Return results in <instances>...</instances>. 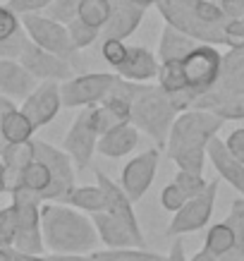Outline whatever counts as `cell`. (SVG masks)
<instances>
[{
    "mask_svg": "<svg viewBox=\"0 0 244 261\" xmlns=\"http://www.w3.org/2000/svg\"><path fill=\"white\" fill-rule=\"evenodd\" d=\"M158 161H160V149L153 146L149 151H142L139 156H134L132 161H127V166L122 168L120 175V187L127 192V197L134 204L149 192V187L156 180Z\"/></svg>",
    "mask_w": 244,
    "mask_h": 261,
    "instance_id": "cell-13",
    "label": "cell"
},
{
    "mask_svg": "<svg viewBox=\"0 0 244 261\" xmlns=\"http://www.w3.org/2000/svg\"><path fill=\"white\" fill-rule=\"evenodd\" d=\"M39 80L17 58H0V94L12 101H24L34 91Z\"/></svg>",
    "mask_w": 244,
    "mask_h": 261,
    "instance_id": "cell-18",
    "label": "cell"
},
{
    "mask_svg": "<svg viewBox=\"0 0 244 261\" xmlns=\"http://www.w3.org/2000/svg\"><path fill=\"white\" fill-rule=\"evenodd\" d=\"M158 84L163 87V91H177V89L187 87V82L182 77V60H168V63H160L158 67Z\"/></svg>",
    "mask_w": 244,
    "mask_h": 261,
    "instance_id": "cell-31",
    "label": "cell"
},
{
    "mask_svg": "<svg viewBox=\"0 0 244 261\" xmlns=\"http://www.w3.org/2000/svg\"><path fill=\"white\" fill-rule=\"evenodd\" d=\"M91 221L96 225V232H98V240L108 249H122V247H144V242L132 230L127 228L125 223L111 216L108 211H98V214H91Z\"/></svg>",
    "mask_w": 244,
    "mask_h": 261,
    "instance_id": "cell-21",
    "label": "cell"
},
{
    "mask_svg": "<svg viewBox=\"0 0 244 261\" xmlns=\"http://www.w3.org/2000/svg\"><path fill=\"white\" fill-rule=\"evenodd\" d=\"M187 261H215V256H211V254L206 252V249H201V252H197V254H192Z\"/></svg>",
    "mask_w": 244,
    "mask_h": 261,
    "instance_id": "cell-48",
    "label": "cell"
},
{
    "mask_svg": "<svg viewBox=\"0 0 244 261\" xmlns=\"http://www.w3.org/2000/svg\"><path fill=\"white\" fill-rule=\"evenodd\" d=\"M223 67V53L211 43H199L184 60H182V77L187 82V87L197 89L199 94H204L206 89H211L215 82L221 80Z\"/></svg>",
    "mask_w": 244,
    "mask_h": 261,
    "instance_id": "cell-10",
    "label": "cell"
},
{
    "mask_svg": "<svg viewBox=\"0 0 244 261\" xmlns=\"http://www.w3.org/2000/svg\"><path fill=\"white\" fill-rule=\"evenodd\" d=\"M67 32H70L72 46L77 48V50H87L89 46H94L96 41L101 39V29L87 24L84 19H79V17H74V19L67 24Z\"/></svg>",
    "mask_w": 244,
    "mask_h": 261,
    "instance_id": "cell-30",
    "label": "cell"
},
{
    "mask_svg": "<svg viewBox=\"0 0 244 261\" xmlns=\"http://www.w3.org/2000/svg\"><path fill=\"white\" fill-rule=\"evenodd\" d=\"M113 5H115V0H79L77 17L96 29H103L113 12Z\"/></svg>",
    "mask_w": 244,
    "mask_h": 261,
    "instance_id": "cell-27",
    "label": "cell"
},
{
    "mask_svg": "<svg viewBox=\"0 0 244 261\" xmlns=\"http://www.w3.org/2000/svg\"><path fill=\"white\" fill-rule=\"evenodd\" d=\"M215 199H218V180H211L199 197L187 199V204L173 216V221H170L166 232L170 238H180V235H189V232H197V230L206 228L213 216Z\"/></svg>",
    "mask_w": 244,
    "mask_h": 261,
    "instance_id": "cell-9",
    "label": "cell"
},
{
    "mask_svg": "<svg viewBox=\"0 0 244 261\" xmlns=\"http://www.w3.org/2000/svg\"><path fill=\"white\" fill-rule=\"evenodd\" d=\"M43 261H96L94 256H84V254H43Z\"/></svg>",
    "mask_w": 244,
    "mask_h": 261,
    "instance_id": "cell-46",
    "label": "cell"
},
{
    "mask_svg": "<svg viewBox=\"0 0 244 261\" xmlns=\"http://www.w3.org/2000/svg\"><path fill=\"white\" fill-rule=\"evenodd\" d=\"M34 144H36V159L43 161L50 170V187L43 194V201H65L67 194L77 187L74 185L77 180L74 161L70 159V153L65 149H56L53 144L41 142V139H34Z\"/></svg>",
    "mask_w": 244,
    "mask_h": 261,
    "instance_id": "cell-8",
    "label": "cell"
},
{
    "mask_svg": "<svg viewBox=\"0 0 244 261\" xmlns=\"http://www.w3.org/2000/svg\"><path fill=\"white\" fill-rule=\"evenodd\" d=\"M17 60L32 72L39 82H46V80L67 82L77 74V70L72 67V63L67 60V58L56 56V53H50V50H46V48L36 46L34 41H26V46H24V50L19 53Z\"/></svg>",
    "mask_w": 244,
    "mask_h": 261,
    "instance_id": "cell-12",
    "label": "cell"
},
{
    "mask_svg": "<svg viewBox=\"0 0 244 261\" xmlns=\"http://www.w3.org/2000/svg\"><path fill=\"white\" fill-rule=\"evenodd\" d=\"M132 3H137V5H142V8H151V5H156L158 0H132Z\"/></svg>",
    "mask_w": 244,
    "mask_h": 261,
    "instance_id": "cell-50",
    "label": "cell"
},
{
    "mask_svg": "<svg viewBox=\"0 0 244 261\" xmlns=\"http://www.w3.org/2000/svg\"><path fill=\"white\" fill-rule=\"evenodd\" d=\"M166 261H187V252H184V242L182 238H175L173 247H170V252H168Z\"/></svg>",
    "mask_w": 244,
    "mask_h": 261,
    "instance_id": "cell-45",
    "label": "cell"
},
{
    "mask_svg": "<svg viewBox=\"0 0 244 261\" xmlns=\"http://www.w3.org/2000/svg\"><path fill=\"white\" fill-rule=\"evenodd\" d=\"M197 46H199L197 39H192V36H187L184 32L175 29L173 24H166V27H163V34H160V41H158V60H160V63L184 60Z\"/></svg>",
    "mask_w": 244,
    "mask_h": 261,
    "instance_id": "cell-23",
    "label": "cell"
},
{
    "mask_svg": "<svg viewBox=\"0 0 244 261\" xmlns=\"http://www.w3.org/2000/svg\"><path fill=\"white\" fill-rule=\"evenodd\" d=\"M175 185L180 187L184 194H187V199H194V197H199L201 192L206 190V177L204 175H197V173H189V170H180L177 168V175H175Z\"/></svg>",
    "mask_w": 244,
    "mask_h": 261,
    "instance_id": "cell-33",
    "label": "cell"
},
{
    "mask_svg": "<svg viewBox=\"0 0 244 261\" xmlns=\"http://www.w3.org/2000/svg\"><path fill=\"white\" fill-rule=\"evenodd\" d=\"M244 70V46L242 48H228V53H223V67L221 74Z\"/></svg>",
    "mask_w": 244,
    "mask_h": 261,
    "instance_id": "cell-41",
    "label": "cell"
},
{
    "mask_svg": "<svg viewBox=\"0 0 244 261\" xmlns=\"http://www.w3.org/2000/svg\"><path fill=\"white\" fill-rule=\"evenodd\" d=\"M139 144V129L132 122H120L98 137L96 151L105 159H125Z\"/></svg>",
    "mask_w": 244,
    "mask_h": 261,
    "instance_id": "cell-20",
    "label": "cell"
},
{
    "mask_svg": "<svg viewBox=\"0 0 244 261\" xmlns=\"http://www.w3.org/2000/svg\"><path fill=\"white\" fill-rule=\"evenodd\" d=\"M63 108V96H60V82L46 80L39 82L34 91L22 101L19 111L32 120V125L39 129V127H46L48 122H53L58 118V113Z\"/></svg>",
    "mask_w": 244,
    "mask_h": 261,
    "instance_id": "cell-14",
    "label": "cell"
},
{
    "mask_svg": "<svg viewBox=\"0 0 244 261\" xmlns=\"http://www.w3.org/2000/svg\"><path fill=\"white\" fill-rule=\"evenodd\" d=\"M118 77L115 72H79L72 80L60 82L63 108H87L101 103L113 91Z\"/></svg>",
    "mask_w": 244,
    "mask_h": 261,
    "instance_id": "cell-7",
    "label": "cell"
},
{
    "mask_svg": "<svg viewBox=\"0 0 244 261\" xmlns=\"http://www.w3.org/2000/svg\"><path fill=\"white\" fill-rule=\"evenodd\" d=\"M96 185L103 190L105 211L111 216H115V218H120V221L125 223L127 228L144 242V232H142V228H139V218L134 214V201L127 197V192L120 187L118 182H113L105 173H101V170H96Z\"/></svg>",
    "mask_w": 244,
    "mask_h": 261,
    "instance_id": "cell-15",
    "label": "cell"
},
{
    "mask_svg": "<svg viewBox=\"0 0 244 261\" xmlns=\"http://www.w3.org/2000/svg\"><path fill=\"white\" fill-rule=\"evenodd\" d=\"M0 261H43V254H24L15 247L0 249Z\"/></svg>",
    "mask_w": 244,
    "mask_h": 261,
    "instance_id": "cell-43",
    "label": "cell"
},
{
    "mask_svg": "<svg viewBox=\"0 0 244 261\" xmlns=\"http://www.w3.org/2000/svg\"><path fill=\"white\" fill-rule=\"evenodd\" d=\"M177 111L170 103L168 94L163 91L160 84H142L137 87V94L132 98V122L139 132L149 135L156 142L158 149H163L168 144V135H170V127H173Z\"/></svg>",
    "mask_w": 244,
    "mask_h": 261,
    "instance_id": "cell-3",
    "label": "cell"
},
{
    "mask_svg": "<svg viewBox=\"0 0 244 261\" xmlns=\"http://www.w3.org/2000/svg\"><path fill=\"white\" fill-rule=\"evenodd\" d=\"M12 108H17V106H15V101H12L10 96L0 94V120L5 118V113H8V111H12Z\"/></svg>",
    "mask_w": 244,
    "mask_h": 261,
    "instance_id": "cell-47",
    "label": "cell"
},
{
    "mask_svg": "<svg viewBox=\"0 0 244 261\" xmlns=\"http://www.w3.org/2000/svg\"><path fill=\"white\" fill-rule=\"evenodd\" d=\"M98 137H101V132H98V127L94 122V111H91V106H87V108L79 111V115L74 118V122L67 129L63 142V149L70 153V159L74 161L77 170H87L91 166Z\"/></svg>",
    "mask_w": 244,
    "mask_h": 261,
    "instance_id": "cell-11",
    "label": "cell"
},
{
    "mask_svg": "<svg viewBox=\"0 0 244 261\" xmlns=\"http://www.w3.org/2000/svg\"><path fill=\"white\" fill-rule=\"evenodd\" d=\"M184 204H187V194H184L175 182H170V185L163 187V192H160V206L166 208L168 214H177Z\"/></svg>",
    "mask_w": 244,
    "mask_h": 261,
    "instance_id": "cell-37",
    "label": "cell"
},
{
    "mask_svg": "<svg viewBox=\"0 0 244 261\" xmlns=\"http://www.w3.org/2000/svg\"><path fill=\"white\" fill-rule=\"evenodd\" d=\"M53 0H8V8L15 10L17 15H34V12H46V8Z\"/></svg>",
    "mask_w": 244,
    "mask_h": 261,
    "instance_id": "cell-39",
    "label": "cell"
},
{
    "mask_svg": "<svg viewBox=\"0 0 244 261\" xmlns=\"http://www.w3.org/2000/svg\"><path fill=\"white\" fill-rule=\"evenodd\" d=\"M22 32V17L8 5H0V41H8Z\"/></svg>",
    "mask_w": 244,
    "mask_h": 261,
    "instance_id": "cell-35",
    "label": "cell"
},
{
    "mask_svg": "<svg viewBox=\"0 0 244 261\" xmlns=\"http://www.w3.org/2000/svg\"><path fill=\"white\" fill-rule=\"evenodd\" d=\"M10 194H12V208L17 216L15 249L24 254H46L43 230H41V206H43L41 194L24 185Z\"/></svg>",
    "mask_w": 244,
    "mask_h": 261,
    "instance_id": "cell-4",
    "label": "cell"
},
{
    "mask_svg": "<svg viewBox=\"0 0 244 261\" xmlns=\"http://www.w3.org/2000/svg\"><path fill=\"white\" fill-rule=\"evenodd\" d=\"M41 230L46 252L53 254H91L98 242L94 221L63 201H43Z\"/></svg>",
    "mask_w": 244,
    "mask_h": 261,
    "instance_id": "cell-2",
    "label": "cell"
},
{
    "mask_svg": "<svg viewBox=\"0 0 244 261\" xmlns=\"http://www.w3.org/2000/svg\"><path fill=\"white\" fill-rule=\"evenodd\" d=\"M158 67H160V60H158V56L151 53L149 48L129 46V56L115 70V74H120L122 80L129 82H151L158 77Z\"/></svg>",
    "mask_w": 244,
    "mask_h": 261,
    "instance_id": "cell-22",
    "label": "cell"
},
{
    "mask_svg": "<svg viewBox=\"0 0 244 261\" xmlns=\"http://www.w3.org/2000/svg\"><path fill=\"white\" fill-rule=\"evenodd\" d=\"M34 132H36V127L32 125V120L26 118L19 108L8 111L5 113V118L0 120V139H3L5 144L34 139Z\"/></svg>",
    "mask_w": 244,
    "mask_h": 261,
    "instance_id": "cell-24",
    "label": "cell"
},
{
    "mask_svg": "<svg viewBox=\"0 0 244 261\" xmlns=\"http://www.w3.org/2000/svg\"><path fill=\"white\" fill-rule=\"evenodd\" d=\"M36 159V144L34 139L26 142H12L3 146L0 161L5 166V182H8V192H15L17 187H22V173Z\"/></svg>",
    "mask_w": 244,
    "mask_h": 261,
    "instance_id": "cell-19",
    "label": "cell"
},
{
    "mask_svg": "<svg viewBox=\"0 0 244 261\" xmlns=\"http://www.w3.org/2000/svg\"><path fill=\"white\" fill-rule=\"evenodd\" d=\"M77 8H79V0H53L46 8V12L48 17H53L58 22L70 24L77 17Z\"/></svg>",
    "mask_w": 244,
    "mask_h": 261,
    "instance_id": "cell-36",
    "label": "cell"
},
{
    "mask_svg": "<svg viewBox=\"0 0 244 261\" xmlns=\"http://www.w3.org/2000/svg\"><path fill=\"white\" fill-rule=\"evenodd\" d=\"M215 87L228 91V94H244V70L221 74V80L215 82Z\"/></svg>",
    "mask_w": 244,
    "mask_h": 261,
    "instance_id": "cell-40",
    "label": "cell"
},
{
    "mask_svg": "<svg viewBox=\"0 0 244 261\" xmlns=\"http://www.w3.org/2000/svg\"><path fill=\"white\" fill-rule=\"evenodd\" d=\"M223 39L228 48L244 46V19H225L223 22Z\"/></svg>",
    "mask_w": 244,
    "mask_h": 261,
    "instance_id": "cell-38",
    "label": "cell"
},
{
    "mask_svg": "<svg viewBox=\"0 0 244 261\" xmlns=\"http://www.w3.org/2000/svg\"><path fill=\"white\" fill-rule=\"evenodd\" d=\"M206 159L211 161V166L221 175V180H225L230 187H235L244 197V163H239L230 153V149L225 146V139H221L218 135L213 137L206 146Z\"/></svg>",
    "mask_w": 244,
    "mask_h": 261,
    "instance_id": "cell-17",
    "label": "cell"
},
{
    "mask_svg": "<svg viewBox=\"0 0 244 261\" xmlns=\"http://www.w3.org/2000/svg\"><path fill=\"white\" fill-rule=\"evenodd\" d=\"M22 29L26 32L29 41H34L36 46L46 48V50L60 58H67L77 72L84 70V60L79 56L82 50L72 46L67 24L58 22V19L43 15V12H34V15H22Z\"/></svg>",
    "mask_w": 244,
    "mask_h": 261,
    "instance_id": "cell-5",
    "label": "cell"
},
{
    "mask_svg": "<svg viewBox=\"0 0 244 261\" xmlns=\"http://www.w3.org/2000/svg\"><path fill=\"white\" fill-rule=\"evenodd\" d=\"M144 17H146V8L137 5L132 0H118L113 5V12L105 27L101 29V39H129L137 32V27L144 22Z\"/></svg>",
    "mask_w": 244,
    "mask_h": 261,
    "instance_id": "cell-16",
    "label": "cell"
},
{
    "mask_svg": "<svg viewBox=\"0 0 244 261\" xmlns=\"http://www.w3.org/2000/svg\"><path fill=\"white\" fill-rule=\"evenodd\" d=\"M197 0H158L156 8L166 24H173L175 29L184 32L187 36L197 39L199 43H211V46H225L223 39V24H208L197 15L194 8Z\"/></svg>",
    "mask_w": 244,
    "mask_h": 261,
    "instance_id": "cell-6",
    "label": "cell"
},
{
    "mask_svg": "<svg viewBox=\"0 0 244 261\" xmlns=\"http://www.w3.org/2000/svg\"><path fill=\"white\" fill-rule=\"evenodd\" d=\"M22 185H24V187H29V190H34V192H39L41 199H43L46 190L50 187V170H48L46 163H43V161H39V159H34L29 166L24 168Z\"/></svg>",
    "mask_w": 244,
    "mask_h": 261,
    "instance_id": "cell-29",
    "label": "cell"
},
{
    "mask_svg": "<svg viewBox=\"0 0 244 261\" xmlns=\"http://www.w3.org/2000/svg\"><path fill=\"white\" fill-rule=\"evenodd\" d=\"M101 56L113 67V72H115L127 60V56H129V46L120 39H101Z\"/></svg>",
    "mask_w": 244,
    "mask_h": 261,
    "instance_id": "cell-32",
    "label": "cell"
},
{
    "mask_svg": "<svg viewBox=\"0 0 244 261\" xmlns=\"http://www.w3.org/2000/svg\"><path fill=\"white\" fill-rule=\"evenodd\" d=\"M221 127L223 120L208 111L189 108V111L177 113L166 144L170 161H175V166L180 170L204 175L206 146H208L213 137L221 132Z\"/></svg>",
    "mask_w": 244,
    "mask_h": 261,
    "instance_id": "cell-1",
    "label": "cell"
},
{
    "mask_svg": "<svg viewBox=\"0 0 244 261\" xmlns=\"http://www.w3.org/2000/svg\"><path fill=\"white\" fill-rule=\"evenodd\" d=\"M235 245V230L228 225V221L215 223L211 228L206 230V240H204V249L211 256H223L225 252H230Z\"/></svg>",
    "mask_w": 244,
    "mask_h": 261,
    "instance_id": "cell-26",
    "label": "cell"
},
{
    "mask_svg": "<svg viewBox=\"0 0 244 261\" xmlns=\"http://www.w3.org/2000/svg\"><path fill=\"white\" fill-rule=\"evenodd\" d=\"M3 146H5V142H3V139H0V153H3Z\"/></svg>",
    "mask_w": 244,
    "mask_h": 261,
    "instance_id": "cell-51",
    "label": "cell"
},
{
    "mask_svg": "<svg viewBox=\"0 0 244 261\" xmlns=\"http://www.w3.org/2000/svg\"><path fill=\"white\" fill-rule=\"evenodd\" d=\"M242 261H244V259H242Z\"/></svg>",
    "mask_w": 244,
    "mask_h": 261,
    "instance_id": "cell-52",
    "label": "cell"
},
{
    "mask_svg": "<svg viewBox=\"0 0 244 261\" xmlns=\"http://www.w3.org/2000/svg\"><path fill=\"white\" fill-rule=\"evenodd\" d=\"M225 19H244V0H218Z\"/></svg>",
    "mask_w": 244,
    "mask_h": 261,
    "instance_id": "cell-44",
    "label": "cell"
},
{
    "mask_svg": "<svg viewBox=\"0 0 244 261\" xmlns=\"http://www.w3.org/2000/svg\"><path fill=\"white\" fill-rule=\"evenodd\" d=\"M15 238H17V216L12 204L0 208V249L5 247H15Z\"/></svg>",
    "mask_w": 244,
    "mask_h": 261,
    "instance_id": "cell-34",
    "label": "cell"
},
{
    "mask_svg": "<svg viewBox=\"0 0 244 261\" xmlns=\"http://www.w3.org/2000/svg\"><path fill=\"white\" fill-rule=\"evenodd\" d=\"M63 204H70L84 214H98V211H105V197H103V190L98 185H84V187H74V190L67 194Z\"/></svg>",
    "mask_w": 244,
    "mask_h": 261,
    "instance_id": "cell-25",
    "label": "cell"
},
{
    "mask_svg": "<svg viewBox=\"0 0 244 261\" xmlns=\"http://www.w3.org/2000/svg\"><path fill=\"white\" fill-rule=\"evenodd\" d=\"M225 146L239 163H244V127H237V129L230 132L228 139H225Z\"/></svg>",
    "mask_w": 244,
    "mask_h": 261,
    "instance_id": "cell-42",
    "label": "cell"
},
{
    "mask_svg": "<svg viewBox=\"0 0 244 261\" xmlns=\"http://www.w3.org/2000/svg\"><path fill=\"white\" fill-rule=\"evenodd\" d=\"M96 261H166L156 252H146L144 247H122V249H103V252H91Z\"/></svg>",
    "mask_w": 244,
    "mask_h": 261,
    "instance_id": "cell-28",
    "label": "cell"
},
{
    "mask_svg": "<svg viewBox=\"0 0 244 261\" xmlns=\"http://www.w3.org/2000/svg\"><path fill=\"white\" fill-rule=\"evenodd\" d=\"M8 192V182H5V166H3V161H0V194H5Z\"/></svg>",
    "mask_w": 244,
    "mask_h": 261,
    "instance_id": "cell-49",
    "label": "cell"
}]
</instances>
